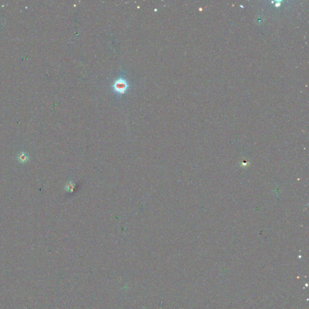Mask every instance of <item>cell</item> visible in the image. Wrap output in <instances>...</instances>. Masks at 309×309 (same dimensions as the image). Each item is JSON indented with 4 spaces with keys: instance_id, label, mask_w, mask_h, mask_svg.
<instances>
[{
    "instance_id": "cell-1",
    "label": "cell",
    "mask_w": 309,
    "mask_h": 309,
    "mask_svg": "<svg viewBox=\"0 0 309 309\" xmlns=\"http://www.w3.org/2000/svg\"><path fill=\"white\" fill-rule=\"evenodd\" d=\"M128 84L126 80L123 79H117L114 82L113 88L114 91L118 94H123L127 90Z\"/></svg>"
},
{
    "instance_id": "cell-2",
    "label": "cell",
    "mask_w": 309,
    "mask_h": 309,
    "mask_svg": "<svg viewBox=\"0 0 309 309\" xmlns=\"http://www.w3.org/2000/svg\"><path fill=\"white\" fill-rule=\"evenodd\" d=\"M17 158L20 163L25 164L27 163V161L29 159V156L28 155L27 153L23 152H20L19 153H18Z\"/></svg>"
}]
</instances>
